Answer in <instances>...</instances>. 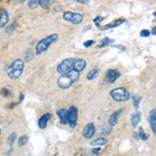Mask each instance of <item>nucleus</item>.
I'll list each match as a JSON object with an SVG mask.
<instances>
[{"label": "nucleus", "mask_w": 156, "mask_h": 156, "mask_svg": "<svg viewBox=\"0 0 156 156\" xmlns=\"http://www.w3.org/2000/svg\"><path fill=\"white\" fill-rule=\"evenodd\" d=\"M80 73L76 70L72 69L69 72L65 73V74H60L59 78L57 79V85L62 90H67L71 87L75 82L79 79Z\"/></svg>", "instance_id": "nucleus-1"}, {"label": "nucleus", "mask_w": 156, "mask_h": 156, "mask_svg": "<svg viewBox=\"0 0 156 156\" xmlns=\"http://www.w3.org/2000/svg\"><path fill=\"white\" fill-rule=\"evenodd\" d=\"M57 40H58V34H50V36L42 39L36 46V54L40 55V54L44 53V52L46 51V50L48 49L49 47L53 44V43L56 42Z\"/></svg>", "instance_id": "nucleus-2"}, {"label": "nucleus", "mask_w": 156, "mask_h": 156, "mask_svg": "<svg viewBox=\"0 0 156 156\" xmlns=\"http://www.w3.org/2000/svg\"><path fill=\"white\" fill-rule=\"evenodd\" d=\"M24 70V62L22 59H15L7 69V76L11 79H18Z\"/></svg>", "instance_id": "nucleus-3"}, {"label": "nucleus", "mask_w": 156, "mask_h": 156, "mask_svg": "<svg viewBox=\"0 0 156 156\" xmlns=\"http://www.w3.org/2000/svg\"><path fill=\"white\" fill-rule=\"evenodd\" d=\"M110 97L117 102H125L130 99V93L125 87H117L110 92Z\"/></svg>", "instance_id": "nucleus-4"}, {"label": "nucleus", "mask_w": 156, "mask_h": 156, "mask_svg": "<svg viewBox=\"0 0 156 156\" xmlns=\"http://www.w3.org/2000/svg\"><path fill=\"white\" fill-rule=\"evenodd\" d=\"M62 18L66 21H69L71 22L72 24H80L83 20V16L79 12H70V11H67L64 12L62 15Z\"/></svg>", "instance_id": "nucleus-5"}, {"label": "nucleus", "mask_w": 156, "mask_h": 156, "mask_svg": "<svg viewBox=\"0 0 156 156\" xmlns=\"http://www.w3.org/2000/svg\"><path fill=\"white\" fill-rule=\"evenodd\" d=\"M74 58H66L62 62H60V64L57 65L56 71L59 73V74H65V73L69 72L70 70L73 69V65H74Z\"/></svg>", "instance_id": "nucleus-6"}, {"label": "nucleus", "mask_w": 156, "mask_h": 156, "mask_svg": "<svg viewBox=\"0 0 156 156\" xmlns=\"http://www.w3.org/2000/svg\"><path fill=\"white\" fill-rule=\"evenodd\" d=\"M78 121V109L76 106H71L68 110V124L72 128H75Z\"/></svg>", "instance_id": "nucleus-7"}, {"label": "nucleus", "mask_w": 156, "mask_h": 156, "mask_svg": "<svg viewBox=\"0 0 156 156\" xmlns=\"http://www.w3.org/2000/svg\"><path fill=\"white\" fill-rule=\"evenodd\" d=\"M121 73L115 69H110L105 73L104 80L107 83H114L115 81H117L118 78H120Z\"/></svg>", "instance_id": "nucleus-8"}, {"label": "nucleus", "mask_w": 156, "mask_h": 156, "mask_svg": "<svg viewBox=\"0 0 156 156\" xmlns=\"http://www.w3.org/2000/svg\"><path fill=\"white\" fill-rule=\"evenodd\" d=\"M95 132H96V127H95L94 123H89L87 125H85V127L82 130V136L85 140H90L94 136Z\"/></svg>", "instance_id": "nucleus-9"}, {"label": "nucleus", "mask_w": 156, "mask_h": 156, "mask_svg": "<svg viewBox=\"0 0 156 156\" xmlns=\"http://www.w3.org/2000/svg\"><path fill=\"white\" fill-rule=\"evenodd\" d=\"M123 110H124L123 108H120V109L115 110V112H114L112 115H110L109 119H108V124L110 125V127H114L115 125H117L118 120H119V117L123 112Z\"/></svg>", "instance_id": "nucleus-10"}, {"label": "nucleus", "mask_w": 156, "mask_h": 156, "mask_svg": "<svg viewBox=\"0 0 156 156\" xmlns=\"http://www.w3.org/2000/svg\"><path fill=\"white\" fill-rule=\"evenodd\" d=\"M52 119V115L51 114H45L43 115L41 118L39 119V122H37V125H39V128L41 129H44V128L47 127V124L50 120Z\"/></svg>", "instance_id": "nucleus-11"}, {"label": "nucleus", "mask_w": 156, "mask_h": 156, "mask_svg": "<svg viewBox=\"0 0 156 156\" xmlns=\"http://www.w3.org/2000/svg\"><path fill=\"white\" fill-rule=\"evenodd\" d=\"M87 67V62L83 58H77L74 60V65H73V69L76 70L78 72H82Z\"/></svg>", "instance_id": "nucleus-12"}, {"label": "nucleus", "mask_w": 156, "mask_h": 156, "mask_svg": "<svg viewBox=\"0 0 156 156\" xmlns=\"http://www.w3.org/2000/svg\"><path fill=\"white\" fill-rule=\"evenodd\" d=\"M149 122H150V126L151 129L153 131V134H156V109L153 108L152 110L150 112L149 115Z\"/></svg>", "instance_id": "nucleus-13"}, {"label": "nucleus", "mask_w": 156, "mask_h": 156, "mask_svg": "<svg viewBox=\"0 0 156 156\" xmlns=\"http://www.w3.org/2000/svg\"><path fill=\"white\" fill-rule=\"evenodd\" d=\"M56 115L57 117H58L59 119V122L62 123V124L66 125L68 124V110L65 109V108H60L56 112Z\"/></svg>", "instance_id": "nucleus-14"}, {"label": "nucleus", "mask_w": 156, "mask_h": 156, "mask_svg": "<svg viewBox=\"0 0 156 156\" xmlns=\"http://www.w3.org/2000/svg\"><path fill=\"white\" fill-rule=\"evenodd\" d=\"M9 22V12L5 9H2L0 11V28L4 27Z\"/></svg>", "instance_id": "nucleus-15"}, {"label": "nucleus", "mask_w": 156, "mask_h": 156, "mask_svg": "<svg viewBox=\"0 0 156 156\" xmlns=\"http://www.w3.org/2000/svg\"><path fill=\"white\" fill-rule=\"evenodd\" d=\"M125 22V20L124 19H117V20H115L114 22H112V23H108L106 25H104V26H102L101 30H107V29H110V28H115V27H118V26H120L121 24H123Z\"/></svg>", "instance_id": "nucleus-16"}, {"label": "nucleus", "mask_w": 156, "mask_h": 156, "mask_svg": "<svg viewBox=\"0 0 156 156\" xmlns=\"http://www.w3.org/2000/svg\"><path fill=\"white\" fill-rule=\"evenodd\" d=\"M140 119H142V114H140V112H135L134 114H132L131 124H132L133 128L137 127V125L140 124Z\"/></svg>", "instance_id": "nucleus-17"}, {"label": "nucleus", "mask_w": 156, "mask_h": 156, "mask_svg": "<svg viewBox=\"0 0 156 156\" xmlns=\"http://www.w3.org/2000/svg\"><path fill=\"white\" fill-rule=\"evenodd\" d=\"M106 144H107V140L105 137H98L90 142V145L94 146V147H101V146H104Z\"/></svg>", "instance_id": "nucleus-18"}, {"label": "nucleus", "mask_w": 156, "mask_h": 156, "mask_svg": "<svg viewBox=\"0 0 156 156\" xmlns=\"http://www.w3.org/2000/svg\"><path fill=\"white\" fill-rule=\"evenodd\" d=\"M98 74H99V68H98V67L92 68V69L90 70V72L87 73V80H93V79H95V78H96V77L98 76Z\"/></svg>", "instance_id": "nucleus-19"}, {"label": "nucleus", "mask_w": 156, "mask_h": 156, "mask_svg": "<svg viewBox=\"0 0 156 156\" xmlns=\"http://www.w3.org/2000/svg\"><path fill=\"white\" fill-rule=\"evenodd\" d=\"M56 0H39V6L43 9H48L49 6L53 5Z\"/></svg>", "instance_id": "nucleus-20"}, {"label": "nucleus", "mask_w": 156, "mask_h": 156, "mask_svg": "<svg viewBox=\"0 0 156 156\" xmlns=\"http://www.w3.org/2000/svg\"><path fill=\"white\" fill-rule=\"evenodd\" d=\"M114 42H115V40H112V39H109V37H104V39L99 43V45H98L97 47L98 48H104V47L108 46V45L112 44Z\"/></svg>", "instance_id": "nucleus-21"}, {"label": "nucleus", "mask_w": 156, "mask_h": 156, "mask_svg": "<svg viewBox=\"0 0 156 156\" xmlns=\"http://www.w3.org/2000/svg\"><path fill=\"white\" fill-rule=\"evenodd\" d=\"M137 134H138V138H140V140H148V134L145 132V130H144V128H143V127L138 128Z\"/></svg>", "instance_id": "nucleus-22"}, {"label": "nucleus", "mask_w": 156, "mask_h": 156, "mask_svg": "<svg viewBox=\"0 0 156 156\" xmlns=\"http://www.w3.org/2000/svg\"><path fill=\"white\" fill-rule=\"evenodd\" d=\"M132 100H133V106L137 109L138 106H140V100H142V97H140L138 94H134L132 96Z\"/></svg>", "instance_id": "nucleus-23"}, {"label": "nucleus", "mask_w": 156, "mask_h": 156, "mask_svg": "<svg viewBox=\"0 0 156 156\" xmlns=\"http://www.w3.org/2000/svg\"><path fill=\"white\" fill-rule=\"evenodd\" d=\"M27 142H28V135H22V136L19 137L18 140V145L19 147H23V146H25L27 144Z\"/></svg>", "instance_id": "nucleus-24"}, {"label": "nucleus", "mask_w": 156, "mask_h": 156, "mask_svg": "<svg viewBox=\"0 0 156 156\" xmlns=\"http://www.w3.org/2000/svg\"><path fill=\"white\" fill-rule=\"evenodd\" d=\"M17 26H18V21H17V20H15V21L12 22V23L11 25H9V27H7L6 32H7V34H9V32L14 31V30L17 28Z\"/></svg>", "instance_id": "nucleus-25"}, {"label": "nucleus", "mask_w": 156, "mask_h": 156, "mask_svg": "<svg viewBox=\"0 0 156 156\" xmlns=\"http://www.w3.org/2000/svg\"><path fill=\"white\" fill-rule=\"evenodd\" d=\"M28 6L31 9H34L39 6V0H29L28 1Z\"/></svg>", "instance_id": "nucleus-26"}, {"label": "nucleus", "mask_w": 156, "mask_h": 156, "mask_svg": "<svg viewBox=\"0 0 156 156\" xmlns=\"http://www.w3.org/2000/svg\"><path fill=\"white\" fill-rule=\"evenodd\" d=\"M0 94L3 97H9L12 95V92L9 89H6V87H3V89L0 90Z\"/></svg>", "instance_id": "nucleus-27"}, {"label": "nucleus", "mask_w": 156, "mask_h": 156, "mask_svg": "<svg viewBox=\"0 0 156 156\" xmlns=\"http://www.w3.org/2000/svg\"><path fill=\"white\" fill-rule=\"evenodd\" d=\"M16 140V133H12L11 135L9 136V138H7V142H9V145H12V143H14V140Z\"/></svg>", "instance_id": "nucleus-28"}, {"label": "nucleus", "mask_w": 156, "mask_h": 156, "mask_svg": "<svg viewBox=\"0 0 156 156\" xmlns=\"http://www.w3.org/2000/svg\"><path fill=\"white\" fill-rule=\"evenodd\" d=\"M150 34H151V32L148 29H143L142 31H140V37H150Z\"/></svg>", "instance_id": "nucleus-29"}, {"label": "nucleus", "mask_w": 156, "mask_h": 156, "mask_svg": "<svg viewBox=\"0 0 156 156\" xmlns=\"http://www.w3.org/2000/svg\"><path fill=\"white\" fill-rule=\"evenodd\" d=\"M103 21V18L102 17H100V16H98L96 17V18L94 19V23L95 25H96L97 27H100V22H102Z\"/></svg>", "instance_id": "nucleus-30"}, {"label": "nucleus", "mask_w": 156, "mask_h": 156, "mask_svg": "<svg viewBox=\"0 0 156 156\" xmlns=\"http://www.w3.org/2000/svg\"><path fill=\"white\" fill-rule=\"evenodd\" d=\"M94 44H95V41H94V40H89V41H85V42L83 43V46H84V47H87H87H90L92 45H94Z\"/></svg>", "instance_id": "nucleus-31"}, {"label": "nucleus", "mask_w": 156, "mask_h": 156, "mask_svg": "<svg viewBox=\"0 0 156 156\" xmlns=\"http://www.w3.org/2000/svg\"><path fill=\"white\" fill-rule=\"evenodd\" d=\"M101 152V147H98V148H95V149H93L92 150V153L94 155H97V154H99V153Z\"/></svg>", "instance_id": "nucleus-32"}, {"label": "nucleus", "mask_w": 156, "mask_h": 156, "mask_svg": "<svg viewBox=\"0 0 156 156\" xmlns=\"http://www.w3.org/2000/svg\"><path fill=\"white\" fill-rule=\"evenodd\" d=\"M115 48H118V49H121L122 51H125L126 50V47L125 46H122V45H114Z\"/></svg>", "instance_id": "nucleus-33"}, {"label": "nucleus", "mask_w": 156, "mask_h": 156, "mask_svg": "<svg viewBox=\"0 0 156 156\" xmlns=\"http://www.w3.org/2000/svg\"><path fill=\"white\" fill-rule=\"evenodd\" d=\"M74 1H76L77 3H80V4H85L89 2V0H74Z\"/></svg>", "instance_id": "nucleus-34"}, {"label": "nucleus", "mask_w": 156, "mask_h": 156, "mask_svg": "<svg viewBox=\"0 0 156 156\" xmlns=\"http://www.w3.org/2000/svg\"><path fill=\"white\" fill-rule=\"evenodd\" d=\"M132 135H133V138H135V140H140V138H138V134H137L136 131H133Z\"/></svg>", "instance_id": "nucleus-35"}, {"label": "nucleus", "mask_w": 156, "mask_h": 156, "mask_svg": "<svg viewBox=\"0 0 156 156\" xmlns=\"http://www.w3.org/2000/svg\"><path fill=\"white\" fill-rule=\"evenodd\" d=\"M58 9H60V6L59 5H55L54 6V12H57V11H58Z\"/></svg>", "instance_id": "nucleus-36"}, {"label": "nucleus", "mask_w": 156, "mask_h": 156, "mask_svg": "<svg viewBox=\"0 0 156 156\" xmlns=\"http://www.w3.org/2000/svg\"><path fill=\"white\" fill-rule=\"evenodd\" d=\"M152 34L153 36H156V27H153L152 28Z\"/></svg>", "instance_id": "nucleus-37"}, {"label": "nucleus", "mask_w": 156, "mask_h": 156, "mask_svg": "<svg viewBox=\"0 0 156 156\" xmlns=\"http://www.w3.org/2000/svg\"><path fill=\"white\" fill-rule=\"evenodd\" d=\"M14 1H16V2H19V3H22V2L26 1V0H14Z\"/></svg>", "instance_id": "nucleus-38"}, {"label": "nucleus", "mask_w": 156, "mask_h": 156, "mask_svg": "<svg viewBox=\"0 0 156 156\" xmlns=\"http://www.w3.org/2000/svg\"><path fill=\"white\" fill-rule=\"evenodd\" d=\"M0 135H1V129H0Z\"/></svg>", "instance_id": "nucleus-39"}, {"label": "nucleus", "mask_w": 156, "mask_h": 156, "mask_svg": "<svg viewBox=\"0 0 156 156\" xmlns=\"http://www.w3.org/2000/svg\"><path fill=\"white\" fill-rule=\"evenodd\" d=\"M53 156H57V154H54V155H53Z\"/></svg>", "instance_id": "nucleus-40"}]
</instances>
